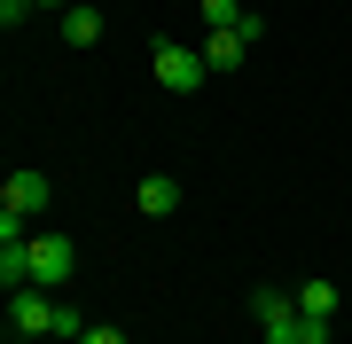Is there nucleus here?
Returning a JSON list of instances; mask_svg holds the SVG:
<instances>
[{"mask_svg":"<svg viewBox=\"0 0 352 344\" xmlns=\"http://www.w3.org/2000/svg\"><path fill=\"white\" fill-rule=\"evenodd\" d=\"M71 266H78L71 235H32V290H63Z\"/></svg>","mask_w":352,"mask_h":344,"instance_id":"1","label":"nucleus"},{"mask_svg":"<svg viewBox=\"0 0 352 344\" xmlns=\"http://www.w3.org/2000/svg\"><path fill=\"white\" fill-rule=\"evenodd\" d=\"M204 47H173V39H157V87H173V94H196L204 87Z\"/></svg>","mask_w":352,"mask_h":344,"instance_id":"2","label":"nucleus"},{"mask_svg":"<svg viewBox=\"0 0 352 344\" xmlns=\"http://www.w3.org/2000/svg\"><path fill=\"white\" fill-rule=\"evenodd\" d=\"M8 321H16V336H55V297L47 290H8Z\"/></svg>","mask_w":352,"mask_h":344,"instance_id":"3","label":"nucleus"},{"mask_svg":"<svg viewBox=\"0 0 352 344\" xmlns=\"http://www.w3.org/2000/svg\"><path fill=\"white\" fill-rule=\"evenodd\" d=\"M47 204H55V180H47V172H8V188H0V211L32 219V211H47Z\"/></svg>","mask_w":352,"mask_h":344,"instance_id":"4","label":"nucleus"},{"mask_svg":"<svg viewBox=\"0 0 352 344\" xmlns=\"http://www.w3.org/2000/svg\"><path fill=\"white\" fill-rule=\"evenodd\" d=\"M243 55H251V39H243V24H227V32H204V63H212V71H235Z\"/></svg>","mask_w":352,"mask_h":344,"instance_id":"5","label":"nucleus"},{"mask_svg":"<svg viewBox=\"0 0 352 344\" xmlns=\"http://www.w3.org/2000/svg\"><path fill=\"white\" fill-rule=\"evenodd\" d=\"M141 211H149V219L180 211V180H173V172H149V180H141Z\"/></svg>","mask_w":352,"mask_h":344,"instance_id":"6","label":"nucleus"},{"mask_svg":"<svg viewBox=\"0 0 352 344\" xmlns=\"http://www.w3.org/2000/svg\"><path fill=\"white\" fill-rule=\"evenodd\" d=\"M102 39V16L94 8H63V47H94Z\"/></svg>","mask_w":352,"mask_h":344,"instance_id":"7","label":"nucleus"},{"mask_svg":"<svg viewBox=\"0 0 352 344\" xmlns=\"http://www.w3.org/2000/svg\"><path fill=\"white\" fill-rule=\"evenodd\" d=\"M298 313H314V321H337V282H305V290H298Z\"/></svg>","mask_w":352,"mask_h":344,"instance_id":"8","label":"nucleus"},{"mask_svg":"<svg viewBox=\"0 0 352 344\" xmlns=\"http://www.w3.org/2000/svg\"><path fill=\"white\" fill-rule=\"evenodd\" d=\"M243 16H251V8H235V0H204V24H212V32H227V24H243Z\"/></svg>","mask_w":352,"mask_h":344,"instance_id":"9","label":"nucleus"},{"mask_svg":"<svg viewBox=\"0 0 352 344\" xmlns=\"http://www.w3.org/2000/svg\"><path fill=\"white\" fill-rule=\"evenodd\" d=\"M55 336H63V344H78V336H87V321H78V306H55Z\"/></svg>","mask_w":352,"mask_h":344,"instance_id":"10","label":"nucleus"},{"mask_svg":"<svg viewBox=\"0 0 352 344\" xmlns=\"http://www.w3.org/2000/svg\"><path fill=\"white\" fill-rule=\"evenodd\" d=\"M298 344H329V321H314V313H305V321H298Z\"/></svg>","mask_w":352,"mask_h":344,"instance_id":"11","label":"nucleus"},{"mask_svg":"<svg viewBox=\"0 0 352 344\" xmlns=\"http://www.w3.org/2000/svg\"><path fill=\"white\" fill-rule=\"evenodd\" d=\"M78 344H126V336H118V329H87V336H78Z\"/></svg>","mask_w":352,"mask_h":344,"instance_id":"12","label":"nucleus"},{"mask_svg":"<svg viewBox=\"0 0 352 344\" xmlns=\"http://www.w3.org/2000/svg\"><path fill=\"white\" fill-rule=\"evenodd\" d=\"M39 8H78V0H39Z\"/></svg>","mask_w":352,"mask_h":344,"instance_id":"13","label":"nucleus"}]
</instances>
